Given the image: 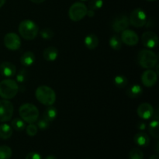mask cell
Returning a JSON list of instances; mask_svg holds the SVG:
<instances>
[{
    "label": "cell",
    "mask_w": 159,
    "mask_h": 159,
    "mask_svg": "<svg viewBox=\"0 0 159 159\" xmlns=\"http://www.w3.org/2000/svg\"><path fill=\"white\" fill-rule=\"evenodd\" d=\"M146 127H147V125H146L145 123L143 122V121H140V122H138V124H137V128L139 130H141V131H143V130H145Z\"/></svg>",
    "instance_id": "35"
},
{
    "label": "cell",
    "mask_w": 159,
    "mask_h": 159,
    "mask_svg": "<svg viewBox=\"0 0 159 159\" xmlns=\"http://www.w3.org/2000/svg\"><path fill=\"white\" fill-rule=\"evenodd\" d=\"M129 25H130V23H129L128 17L124 14H121L114 18L112 23V28L114 32L121 33L124 30L127 29Z\"/></svg>",
    "instance_id": "11"
},
{
    "label": "cell",
    "mask_w": 159,
    "mask_h": 159,
    "mask_svg": "<svg viewBox=\"0 0 159 159\" xmlns=\"http://www.w3.org/2000/svg\"><path fill=\"white\" fill-rule=\"evenodd\" d=\"M19 85L13 79H4L0 82V96L4 99H11L18 93Z\"/></svg>",
    "instance_id": "4"
},
{
    "label": "cell",
    "mask_w": 159,
    "mask_h": 159,
    "mask_svg": "<svg viewBox=\"0 0 159 159\" xmlns=\"http://www.w3.org/2000/svg\"><path fill=\"white\" fill-rule=\"evenodd\" d=\"M19 33L25 40H34L38 34L39 27L35 22L30 20H25L19 25Z\"/></svg>",
    "instance_id": "1"
},
{
    "label": "cell",
    "mask_w": 159,
    "mask_h": 159,
    "mask_svg": "<svg viewBox=\"0 0 159 159\" xmlns=\"http://www.w3.org/2000/svg\"><path fill=\"white\" fill-rule=\"evenodd\" d=\"M138 60L139 65L143 68L150 69L155 68L158 65V55L152 50L144 49L138 53Z\"/></svg>",
    "instance_id": "3"
},
{
    "label": "cell",
    "mask_w": 159,
    "mask_h": 159,
    "mask_svg": "<svg viewBox=\"0 0 159 159\" xmlns=\"http://www.w3.org/2000/svg\"><path fill=\"white\" fill-rule=\"evenodd\" d=\"M156 152H158V142L156 143Z\"/></svg>",
    "instance_id": "41"
},
{
    "label": "cell",
    "mask_w": 159,
    "mask_h": 159,
    "mask_svg": "<svg viewBox=\"0 0 159 159\" xmlns=\"http://www.w3.org/2000/svg\"><path fill=\"white\" fill-rule=\"evenodd\" d=\"M25 159H42V156L37 152H30L27 154Z\"/></svg>",
    "instance_id": "34"
},
{
    "label": "cell",
    "mask_w": 159,
    "mask_h": 159,
    "mask_svg": "<svg viewBox=\"0 0 159 159\" xmlns=\"http://www.w3.org/2000/svg\"><path fill=\"white\" fill-rule=\"evenodd\" d=\"M26 134H27L28 136L34 137L37 134L38 128H37V125H35V124H29V125L26 127Z\"/></svg>",
    "instance_id": "32"
},
{
    "label": "cell",
    "mask_w": 159,
    "mask_h": 159,
    "mask_svg": "<svg viewBox=\"0 0 159 159\" xmlns=\"http://www.w3.org/2000/svg\"><path fill=\"white\" fill-rule=\"evenodd\" d=\"M43 56L48 61H54L58 57V50L55 47H48L43 51Z\"/></svg>",
    "instance_id": "18"
},
{
    "label": "cell",
    "mask_w": 159,
    "mask_h": 159,
    "mask_svg": "<svg viewBox=\"0 0 159 159\" xmlns=\"http://www.w3.org/2000/svg\"><path fill=\"white\" fill-rule=\"evenodd\" d=\"M141 42L145 48L153 49L158 46V37L153 31H146L141 36Z\"/></svg>",
    "instance_id": "10"
},
{
    "label": "cell",
    "mask_w": 159,
    "mask_h": 159,
    "mask_svg": "<svg viewBox=\"0 0 159 159\" xmlns=\"http://www.w3.org/2000/svg\"><path fill=\"white\" fill-rule=\"evenodd\" d=\"M82 1H87V0H82Z\"/></svg>",
    "instance_id": "43"
},
{
    "label": "cell",
    "mask_w": 159,
    "mask_h": 159,
    "mask_svg": "<svg viewBox=\"0 0 159 159\" xmlns=\"http://www.w3.org/2000/svg\"><path fill=\"white\" fill-rule=\"evenodd\" d=\"M87 10L88 9L84 3L78 2L71 5L68 11V16L72 21H80L86 16Z\"/></svg>",
    "instance_id": "7"
},
{
    "label": "cell",
    "mask_w": 159,
    "mask_h": 159,
    "mask_svg": "<svg viewBox=\"0 0 159 159\" xmlns=\"http://www.w3.org/2000/svg\"><path fill=\"white\" fill-rule=\"evenodd\" d=\"M11 127L16 131H23L26 127L25 121L20 118H15L11 122Z\"/></svg>",
    "instance_id": "25"
},
{
    "label": "cell",
    "mask_w": 159,
    "mask_h": 159,
    "mask_svg": "<svg viewBox=\"0 0 159 159\" xmlns=\"http://www.w3.org/2000/svg\"><path fill=\"white\" fill-rule=\"evenodd\" d=\"M147 1H150V2H152V1H155V0H147Z\"/></svg>",
    "instance_id": "42"
},
{
    "label": "cell",
    "mask_w": 159,
    "mask_h": 159,
    "mask_svg": "<svg viewBox=\"0 0 159 159\" xmlns=\"http://www.w3.org/2000/svg\"><path fill=\"white\" fill-rule=\"evenodd\" d=\"M14 112L13 104L8 99L0 100V122H8L12 117Z\"/></svg>",
    "instance_id": "8"
},
{
    "label": "cell",
    "mask_w": 159,
    "mask_h": 159,
    "mask_svg": "<svg viewBox=\"0 0 159 159\" xmlns=\"http://www.w3.org/2000/svg\"><path fill=\"white\" fill-rule=\"evenodd\" d=\"M36 57L32 51H26L20 57V63L25 68L31 66L35 62Z\"/></svg>",
    "instance_id": "17"
},
{
    "label": "cell",
    "mask_w": 159,
    "mask_h": 159,
    "mask_svg": "<svg viewBox=\"0 0 159 159\" xmlns=\"http://www.w3.org/2000/svg\"><path fill=\"white\" fill-rule=\"evenodd\" d=\"M3 42L6 48L10 51H16L21 47V39L15 33H9L6 34Z\"/></svg>",
    "instance_id": "9"
},
{
    "label": "cell",
    "mask_w": 159,
    "mask_h": 159,
    "mask_svg": "<svg viewBox=\"0 0 159 159\" xmlns=\"http://www.w3.org/2000/svg\"><path fill=\"white\" fill-rule=\"evenodd\" d=\"M158 81V74L154 70H147L141 75V82L146 87H153Z\"/></svg>",
    "instance_id": "13"
},
{
    "label": "cell",
    "mask_w": 159,
    "mask_h": 159,
    "mask_svg": "<svg viewBox=\"0 0 159 159\" xmlns=\"http://www.w3.org/2000/svg\"><path fill=\"white\" fill-rule=\"evenodd\" d=\"M148 131L153 138H159V123L158 120H153L148 125Z\"/></svg>",
    "instance_id": "24"
},
{
    "label": "cell",
    "mask_w": 159,
    "mask_h": 159,
    "mask_svg": "<svg viewBox=\"0 0 159 159\" xmlns=\"http://www.w3.org/2000/svg\"><path fill=\"white\" fill-rule=\"evenodd\" d=\"M121 40L124 43L128 46H134L139 42V37L134 31L126 29L121 32Z\"/></svg>",
    "instance_id": "12"
},
{
    "label": "cell",
    "mask_w": 159,
    "mask_h": 159,
    "mask_svg": "<svg viewBox=\"0 0 159 159\" xmlns=\"http://www.w3.org/2000/svg\"><path fill=\"white\" fill-rule=\"evenodd\" d=\"M84 43L88 49L94 50L99 45V38L95 34H90L85 37Z\"/></svg>",
    "instance_id": "19"
},
{
    "label": "cell",
    "mask_w": 159,
    "mask_h": 159,
    "mask_svg": "<svg viewBox=\"0 0 159 159\" xmlns=\"http://www.w3.org/2000/svg\"><path fill=\"white\" fill-rule=\"evenodd\" d=\"M32 2L34 3H36V4H40V3H42L43 2L45 1V0H30Z\"/></svg>",
    "instance_id": "37"
},
{
    "label": "cell",
    "mask_w": 159,
    "mask_h": 159,
    "mask_svg": "<svg viewBox=\"0 0 159 159\" xmlns=\"http://www.w3.org/2000/svg\"><path fill=\"white\" fill-rule=\"evenodd\" d=\"M0 73L4 77H13L16 73V68L15 65L11 62L4 61L0 64Z\"/></svg>",
    "instance_id": "15"
},
{
    "label": "cell",
    "mask_w": 159,
    "mask_h": 159,
    "mask_svg": "<svg viewBox=\"0 0 159 159\" xmlns=\"http://www.w3.org/2000/svg\"><path fill=\"white\" fill-rule=\"evenodd\" d=\"M28 78V71L25 68L20 70L16 75V82H20V83H23L27 80Z\"/></svg>",
    "instance_id": "30"
},
{
    "label": "cell",
    "mask_w": 159,
    "mask_h": 159,
    "mask_svg": "<svg viewBox=\"0 0 159 159\" xmlns=\"http://www.w3.org/2000/svg\"><path fill=\"white\" fill-rule=\"evenodd\" d=\"M109 44H110V48L113 50H115V51H120V50L122 48L123 42L119 36L113 35L110 38Z\"/></svg>",
    "instance_id": "23"
},
{
    "label": "cell",
    "mask_w": 159,
    "mask_h": 159,
    "mask_svg": "<svg viewBox=\"0 0 159 159\" xmlns=\"http://www.w3.org/2000/svg\"><path fill=\"white\" fill-rule=\"evenodd\" d=\"M86 16H88L90 17V18L93 17L95 16V10H93V9H89V10H87Z\"/></svg>",
    "instance_id": "36"
},
{
    "label": "cell",
    "mask_w": 159,
    "mask_h": 159,
    "mask_svg": "<svg viewBox=\"0 0 159 159\" xmlns=\"http://www.w3.org/2000/svg\"><path fill=\"white\" fill-rule=\"evenodd\" d=\"M147 14L143 9L138 8L134 9L129 17V23L134 27H143L147 24Z\"/></svg>",
    "instance_id": "6"
},
{
    "label": "cell",
    "mask_w": 159,
    "mask_h": 159,
    "mask_svg": "<svg viewBox=\"0 0 159 159\" xmlns=\"http://www.w3.org/2000/svg\"><path fill=\"white\" fill-rule=\"evenodd\" d=\"M143 93V89L138 84H134L132 85L128 88L127 90V95L131 99H135V98H138L140 96H141Z\"/></svg>",
    "instance_id": "20"
},
{
    "label": "cell",
    "mask_w": 159,
    "mask_h": 159,
    "mask_svg": "<svg viewBox=\"0 0 159 159\" xmlns=\"http://www.w3.org/2000/svg\"><path fill=\"white\" fill-rule=\"evenodd\" d=\"M40 37L44 40H51L54 36V32L51 28H43L40 32Z\"/></svg>",
    "instance_id": "29"
},
{
    "label": "cell",
    "mask_w": 159,
    "mask_h": 159,
    "mask_svg": "<svg viewBox=\"0 0 159 159\" xmlns=\"http://www.w3.org/2000/svg\"><path fill=\"white\" fill-rule=\"evenodd\" d=\"M6 0H0V8L2 7L3 6L5 5V3H6Z\"/></svg>",
    "instance_id": "40"
},
{
    "label": "cell",
    "mask_w": 159,
    "mask_h": 159,
    "mask_svg": "<svg viewBox=\"0 0 159 159\" xmlns=\"http://www.w3.org/2000/svg\"><path fill=\"white\" fill-rule=\"evenodd\" d=\"M129 159H144V154L139 148H133L129 152Z\"/></svg>",
    "instance_id": "28"
},
{
    "label": "cell",
    "mask_w": 159,
    "mask_h": 159,
    "mask_svg": "<svg viewBox=\"0 0 159 159\" xmlns=\"http://www.w3.org/2000/svg\"><path fill=\"white\" fill-rule=\"evenodd\" d=\"M149 159H159L158 155H152Z\"/></svg>",
    "instance_id": "39"
},
{
    "label": "cell",
    "mask_w": 159,
    "mask_h": 159,
    "mask_svg": "<svg viewBox=\"0 0 159 159\" xmlns=\"http://www.w3.org/2000/svg\"><path fill=\"white\" fill-rule=\"evenodd\" d=\"M102 6H103V1L102 0H90L89 3V9H93V10L101 9Z\"/></svg>",
    "instance_id": "31"
},
{
    "label": "cell",
    "mask_w": 159,
    "mask_h": 159,
    "mask_svg": "<svg viewBox=\"0 0 159 159\" xmlns=\"http://www.w3.org/2000/svg\"><path fill=\"white\" fill-rule=\"evenodd\" d=\"M12 155V151L10 147L6 145L0 146V159H9Z\"/></svg>",
    "instance_id": "26"
},
{
    "label": "cell",
    "mask_w": 159,
    "mask_h": 159,
    "mask_svg": "<svg viewBox=\"0 0 159 159\" xmlns=\"http://www.w3.org/2000/svg\"><path fill=\"white\" fill-rule=\"evenodd\" d=\"M113 82H114V85H116L117 88L122 89L124 88L128 84V80H127V78L124 75H116V77L113 79Z\"/></svg>",
    "instance_id": "27"
},
{
    "label": "cell",
    "mask_w": 159,
    "mask_h": 159,
    "mask_svg": "<svg viewBox=\"0 0 159 159\" xmlns=\"http://www.w3.org/2000/svg\"><path fill=\"white\" fill-rule=\"evenodd\" d=\"M138 114L141 119L143 120H149L153 117L155 115V110L153 107L148 102H143L138 107Z\"/></svg>",
    "instance_id": "14"
},
{
    "label": "cell",
    "mask_w": 159,
    "mask_h": 159,
    "mask_svg": "<svg viewBox=\"0 0 159 159\" xmlns=\"http://www.w3.org/2000/svg\"><path fill=\"white\" fill-rule=\"evenodd\" d=\"M45 159H57V157L54 156V155H48V156H47Z\"/></svg>",
    "instance_id": "38"
},
{
    "label": "cell",
    "mask_w": 159,
    "mask_h": 159,
    "mask_svg": "<svg viewBox=\"0 0 159 159\" xmlns=\"http://www.w3.org/2000/svg\"><path fill=\"white\" fill-rule=\"evenodd\" d=\"M50 126V122H48L47 120H45L44 118H42V119L37 120V128H39L41 130H45L49 127Z\"/></svg>",
    "instance_id": "33"
},
{
    "label": "cell",
    "mask_w": 159,
    "mask_h": 159,
    "mask_svg": "<svg viewBox=\"0 0 159 159\" xmlns=\"http://www.w3.org/2000/svg\"><path fill=\"white\" fill-rule=\"evenodd\" d=\"M13 129L8 124H2L0 125V138L3 140H7L10 138L12 135Z\"/></svg>",
    "instance_id": "21"
},
{
    "label": "cell",
    "mask_w": 159,
    "mask_h": 159,
    "mask_svg": "<svg viewBox=\"0 0 159 159\" xmlns=\"http://www.w3.org/2000/svg\"><path fill=\"white\" fill-rule=\"evenodd\" d=\"M20 117L28 124H34L37 122L39 118V110L36 106L32 103H24L19 109Z\"/></svg>",
    "instance_id": "5"
},
{
    "label": "cell",
    "mask_w": 159,
    "mask_h": 159,
    "mask_svg": "<svg viewBox=\"0 0 159 159\" xmlns=\"http://www.w3.org/2000/svg\"><path fill=\"white\" fill-rule=\"evenodd\" d=\"M57 116V109L52 106H49V107L44 110L43 113V118L48 121V122H52L53 120L56 119Z\"/></svg>",
    "instance_id": "22"
},
{
    "label": "cell",
    "mask_w": 159,
    "mask_h": 159,
    "mask_svg": "<svg viewBox=\"0 0 159 159\" xmlns=\"http://www.w3.org/2000/svg\"><path fill=\"white\" fill-rule=\"evenodd\" d=\"M35 96L40 103L45 106H52L56 101L55 92L47 85L39 86L35 91Z\"/></svg>",
    "instance_id": "2"
},
{
    "label": "cell",
    "mask_w": 159,
    "mask_h": 159,
    "mask_svg": "<svg viewBox=\"0 0 159 159\" xmlns=\"http://www.w3.org/2000/svg\"><path fill=\"white\" fill-rule=\"evenodd\" d=\"M134 141L139 147H147L150 144V138L144 132H139L134 137Z\"/></svg>",
    "instance_id": "16"
}]
</instances>
